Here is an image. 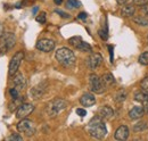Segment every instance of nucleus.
Masks as SVG:
<instances>
[{
  "instance_id": "29",
  "label": "nucleus",
  "mask_w": 148,
  "mask_h": 141,
  "mask_svg": "<svg viewBox=\"0 0 148 141\" xmlns=\"http://www.w3.org/2000/svg\"><path fill=\"white\" fill-rule=\"evenodd\" d=\"M8 140L9 141H22L23 140V137L19 136L18 133H13V134L8 138Z\"/></svg>"
},
{
  "instance_id": "8",
  "label": "nucleus",
  "mask_w": 148,
  "mask_h": 141,
  "mask_svg": "<svg viewBox=\"0 0 148 141\" xmlns=\"http://www.w3.org/2000/svg\"><path fill=\"white\" fill-rule=\"evenodd\" d=\"M33 110H34V106L32 105V104L22 103V104L18 106V108L16 109V117H17L18 120L26 118Z\"/></svg>"
},
{
  "instance_id": "21",
  "label": "nucleus",
  "mask_w": 148,
  "mask_h": 141,
  "mask_svg": "<svg viewBox=\"0 0 148 141\" xmlns=\"http://www.w3.org/2000/svg\"><path fill=\"white\" fill-rule=\"evenodd\" d=\"M133 22L136 24H138L139 26H145V27H148V16H136L133 18Z\"/></svg>"
},
{
  "instance_id": "34",
  "label": "nucleus",
  "mask_w": 148,
  "mask_h": 141,
  "mask_svg": "<svg viewBox=\"0 0 148 141\" xmlns=\"http://www.w3.org/2000/svg\"><path fill=\"white\" fill-rule=\"evenodd\" d=\"M116 1H117V3H119V5H122V6L132 3V0H116Z\"/></svg>"
},
{
  "instance_id": "27",
  "label": "nucleus",
  "mask_w": 148,
  "mask_h": 141,
  "mask_svg": "<svg viewBox=\"0 0 148 141\" xmlns=\"http://www.w3.org/2000/svg\"><path fill=\"white\" fill-rule=\"evenodd\" d=\"M9 94H10L12 99L15 100V99L19 98V90H17L15 87H14V88H10L9 89Z\"/></svg>"
},
{
  "instance_id": "17",
  "label": "nucleus",
  "mask_w": 148,
  "mask_h": 141,
  "mask_svg": "<svg viewBox=\"0 0 148 141\" xmlns=\"http://www.w3.org/2000/svg\"><path fill=\"white\" fill-rule=\"evenodd\" d=\"M136 14V7L133 5H124L122 8H121V15L123 17H131Z\"/></svg>"
},
{
  "instance_id": "22",
  "label": "nucleus",
  "mask_w": 148,
  "mask_h": 141,
  "mask_svg": "<svg viewBox=\"0 0 148 141\" xmlns=\"http://www.w3.org/2000/svg\"><path fill=\"white\" fill-rule=\"evenodd\" d=\"M147 129H148V123L146 121H140V122L134 124V126H133V131L134 132H143V131H145Z\"/></svg>"
},
{
  "instance_id": "35",
  "label": "nucleus",
  "mask_w": 148,
  "mask_h": 141,
  "mask_svg": "<svg viewBox=\"0 0 148 141\" xmlns=\"http://www.w3.org/2000/svg\"><path fill=\"white\" fill-rule=\"evenodd\" d=\"M56 13L59 14L63 18H70V15H69V14H66V13H64V12H62V10H56Z\"/></svg>"
},
{
  "instance_id": "9",
  "label": "nucleus",
  "mask_w": 148,
  "mask_h": 141,
  "mask_svg": "<svg viewBox=\"0 0 148 141\" xmlns=\"http://www.w3.org/2000/svg\"><path fill=\"white\" fill-rule=\"evenodd\" d=\"M36 48L42 53H50L55 49V41L50 39H40L36 44Z\"/></svg>"
},
{
  "instance_id": "28",
  "label": "nucleus",
  "mask_w": 148,
  "mask_h": 141,
  "mask_svg": "<svg viewBox=\"0 0 148 141\" xmlns=\"http://www.w3.org/2000/svg\"><path fill=\"white\" fill-rule=\"evenodd\" d=\"M36 21H37L38 23H40V24H45L46 23V13H41V14H39L36 18Z\"/></svg>"
},
{
  "instance_id": "11",
  "label": "nucleus",
  "mask_w": 148,
  "mask_h": 141,
  "mask_svg": "<svg viewBox=\"0 0 148 141\" xmlns=\"http://www.w3.org/2000/svg\"><path fill=\"white\" fill-rule=\"evenodd\" d=\"M47 82H41V83H39L38 86H36L34 88H32L30 90V96H31V98H33V99H39V98H41L43 94H45V92H46V90H47Z\"/></svg>"
},
{
  "instance_id": "1",
  "label": "nucleus",
  "mask_w": 148,
  "mask_h": 141,
  "mask_svg": "<svg viewBox=\"0 0 148 141\" xmlns=\"http://www.w3.org/2000/svg\"><path fill=\"white\" fill-rule=\"evenodd\" d=\"M87 131L95 139H104L107 136V127L104 118H101L99 115L92 117L87 125Z\"/></svg>"
},
{
  "instance_id": "25",
  "label": "nucleus",
  "mask_w": 148,
  "mask_h": 141,
  "mask_svg": "<svg viewBox=\"0 0 148 141\" xmlns=\"http://www.w3.org/2000/svg\"><path fill=\"white\" fill-rule=\"evenodd\" d=\"M138 62L141 64V65H148V51H145L143 53L139 58H138Z\"/></svg>"
},
{
  "instance_id": "40",
  "label": "nucleus",
  "mask_w": 148,
  "mask_h": 141,
  "mask_svg": "<svg viewBox=\"0 0 148 141\" xmlns=\"http://www.w3.org/2000/svg\"><path fill=\"white\" fill-rule=\"evenodd\" d=\"M108 49H110V53H111V62H113V47L108 46Z\"/></svg>"
},
{
  "instance_id": "36",
  "label": "nucleus",
  "mask_w": 148,
  "mask_h": 141,
  "mask_svg": "<svg viewBox=\"0 0 148 141\" xmlns=\"http://www.w3.org/2000/svg\"><path fill=\"white\" fill-rule=\"evenodd\" d=\"M87 17H88V15H87V13H84V12H82V13H80V14L77 15V18H79V19H86Z\"/></svg>"
},
{
  "instance_id": "43",
  "label": "nucleus",
  "mask_w": 148,
  "mask_h": 141,
  "mask_svg": "<svg viewBox=\"0 0 148 141\" xmlns=\"http://www.w3.org/2000/svg\"><path fill=\"white\" fill-rule=\"evenodd\" d=\"M147 42H148V36H147Z\"/></svg>"
},
{
  "instance_id": "14",
  "label": "nucleus",
  "mask_w": 148,
  "mask_h": 141,
  "mask_svg": "<svg viewBox=\"0 0 148 141\" xmlns=\"http://www.w3.org/2000/svg\"><path fill=\"white\" fill-rule=\"evenodd\" d=\"M80 104L84 107H91L96 104V97L92 93L87 92V93L82 94V97L80 98Z\"/></svg>"
},
{
  "instance_id": "20",
  "label": "nucleus",
  "mask_w": 148,
  "mask_h": 141,
  "mask_svg": "<svg viewBox=\"0 0 148 141\" xmlns=\"http://www.w3.org/2000/svg\"><path fill=\"white\" fill-rule=\"evenodd\" d=\"M75 48H76L77 50L82 51V53H92V47H91L88 42H84V41H81V43H80L79 46H76Z\"/></svg>"
},
{
  "instance_id": "31",
  "label": "nucleus",
  "mask_w": 148,
  "mask_h": 141,
  "mask_svg": "<svg viewBox=\"0 0 148 141\" xmlns=\"http://www.w3.org/2000/svg\"><path fill=\"white\" fill-rule=\"evenodd\" d=\"M98 34L100 35V38L103 39V40H107V38H108V35H107V31H105V30H99L98 31Z\"/></svg>"
},
{
  "instance_id": "41",
  "label": "nucleus",
  "mask_w": 148,
  "mask_h": 141,
  "mask_svg": "<svg viewBox=\"0 0 148 141\" xmlns=\"http://www.w3.org/2000/svg\"><path fill=\"white\" fill-rule=\"evenodd\" d=\"M54 2H55L56 5H60L63 2V0H54Z\"/></svg>"
},
{
  "instance_id": "7",
  "label": "nucleus",
  "mask_w": 148,
  "mask_h": 141,
  "mask_svg": "<svg viewBox=\"0 0 148 141\" xmlns=\"http://www.w3.org/2000/svg\"><path fill=\"white\" fill-rule=\"evenodd\" d=\"M23 59H24V53L23 51H17L12 57V59L9 62V66H8V74H9V76H14L17 73Z\"/></svg>"
},
{
  "instance_id": "4",
  "label": "nucleus",
  "mask_w": 148,
  "mask_h": 141,
  "mask_svg": "<svg viewBox=\"0 0 148 141\" xmlns=\"http://www.w3.org/2000/svg\"><path fill=\"white\" fill-rule=\"evenodd\" d=\"M16 43V36L12 32H7L0 38V55L7 53L14 48Z\"/></svg>"
},
{
  "instance_id": "38",
  "label": "nucleus",
  "mask_w": 148,
  "mask_h": 141,
  "mask_svg": "<svg viewBox=\"0 0 148 141\" xmlns=\"http://www.w3.org/2000/svg\"><path fill=\"white\" fill-rule=\"evenodd\" d=\"M143 13L146 14V15L148 16V3H146L145 6H143Z\"/></svg>"
},
{
  "instance_id": "18",
  "label": "nucleus",
  "mask_w": 148,
  "mask_h": 141,
  "mask_svg": "<svg viewBox=\"0 0 148 141\" xmlns=\"http://www.w3.org/2000/svg\"><path fill=\"white\" fill-rule=\"evenodd\" d=\"M101 81L105 84V87H110V86H113L115 83V79H114V76L112 75L111 73H105L101 76Z\"/></svg>"
},
{
  "instance_id": "5",
  "label": "nucleus",
  "mask_w": 148,
  "mask_h": 141,
  "mask_svg": "<svg viewBox=\"0 0 148 141\" xmlns=\"http://www.w3.org/2000/svg\"><path fill=\"white\" fill-rule=\"evenodd\" d=\"M16 129L19 133H24L26 137H32L34 133H36V126L32 121L27 120V118H23L21 120L17 125H16Z\"/></svg>"
},
{
  "instance_id": "26",
  "label": "nucleus",
  "mask_w": 148,
  "mask_h": 141,
  "mask_svg": "<svg viewBox=\"0 0 148 141\" xmlns=\"http://www.w3.org/2000/svg\"><path fill=\"white\" fill-rule=\"evenodd\" d=\"M81 41H82L81 36H72V38L69 39V43L72 44V46H74V47L79 46V44L81 43Z\"/></svg>"
},
{
  "instance_id": "42",
  "label": "nucleus",
  "mask_w": 148,
  "mask_h": 141,
  "mask_svg": "<svg viewBox=\"0 0 148 141\" xmlns=\"http://www.w3.org/2000/svg\"><path fill=\"white\" fill-rule=\"evenodd\" d=\"M37 12H38V7H34V8L32 9V13H33V14L36 15V14H37Z\"/></svg>"
},
{
  "instance_id": "39",
  "label": "nucleus",
  "mask_w": 148,
  "mask_h": 141,
  "mask_svg": "<svg viewBox=\"0 0 148 141\" xmlns=\"http://www.w3.org/2000/svg\"><path fill=\"white\" fill-rule=\"evenodd\" d=\"M3 34H5V29H3V25H2L1 22H0V38Z\"/></svg>"
},
{
  "instance_id": "6",
  "label": "nucleus",
  "mask_w": 148,
  "mask_h": 141,
  "mask_svg": "<svg viewBox=\"0 0 148 141\" xmlns=\"http://www.w3.org/2000/svg\"><path fill=\"white\" fill-rule=\"evenodd\" d=\"M89 87H90V91L93 93H103L105 91V84L101 81V77H99L97 74H90L89 75Z\"/></svg>"
},
{
  "instance_id": "37",
  "label": "nucleus",
  "mask_w": 148,
  "mask_h": 141,
  "mask_svg": "<svg viewBox=\"0 0 148 141\" xmlns=\"http://www.w3.org/2000/svg\"><path fill=\"white\" fill-rule=\"evenodd\" d=\"M143 107H144V109H145V112L148 113V98L143 103Z\"/></svg>"
},
{
  "instance_id": "2",
  "label": "nucleus",
  "mask_w": 148,
  "mask_h": 141,
  "mask_svg": "<svg viewBox=\"0 0 148 141\" xmlns=\"http://www.w3.org/2000/svg\"><path fill=\"white\" fill-rule=\"evenodd\" d=\"M55 57H56V60H57L60 65H63V66H65V67H70V66L74 65V63H75V60H76L74 53L71 49L66 48V47L59 48V49L56 51Z\"/></svg>"
},
{
  "instance_id": "24",
  "label": "nucleus",
  "mask_w": 148,
  "mask_h": 141,
  "mask_svg": "<svg viewBox=\"0 0 148 141\" xmlns=\"http://www.w3.org/2000/svg\"><path fill=\"white\" fill-rule=\"evenodd\" d=\"M66 7L70 9H76L79 7H81V2L77 0H67L66 1Z\"/></svg>"
},
{
  "instance_id": "19",
  "label": "nucleus",
  "mask_w": 148,
  "mask_h": 141,
  "mask_svg": "<svg viewBox=\"0 0 148 141\" xmlns=\"http://www.w3.org/2000/svg\"><path fill=\"white\" fill-rule=\"evenodd\" d=\"M148 98V91L146 90H141V91H138L134 93V100L138 101V103H144L146 99Z\"/></svg>"
},
{
  "instance_id": "15",
  "label": "nucleus",
  "mask_w": 148,
  "mask_h": 141,
  "mask_svg": "<svg viewBox=\"0 0 148 141\" xmlns=\"http://www.w3.org/2000/svg\"><path fill=\"white\" fill-rule=\"evenodd\" d=\"M145 109L143 106H136L133 108H131L129 112V117L131 120H138V118H141L145 114Z\"/></svg>"
},
{
  "instance_id": "3",
  "label": "nucleus",
  "mask_w": 148,
  "mask_h": 141,
  "mask_svg": "<svg viewBox=\"0 0 148 141\" xmlns=\"http://www.w3.org/2000/svg\"><path fill=\"white\" fill-rule=\"evenodd\" d=\"M66 107H67L66 100H64L62 98H56V99H53L51 101L48 103V105L46 107V112H47V115L49 117H56L63 110H65Z\"/></svg>"
},
{
  "instance_id": "10",
  "label": "nucleus",
  "mask_w": 148,
  "mask_h": 141,
  "mask_svg": "<svg viewBox=\"0 0 148 141\" xmlns=\"http://www.w3.org/2000/svg\"><path fill=\"white\" fill-rule=\"evenodd\" d=\"M103 63V56L98 53H91L87 59V65L91 70H95L97 67H99Z\"/></svg>"
},
{
  "instance_id": "16",
  "label": "nucleus",
  "mask_w": 148,
  "mask_h": 141,
  "mask_svg": "<svg viewBox=\"0 0 148 141\" xmlns=\"http://www.w3.org/2000/svg\"><path fill=\"white\" fill-rule=\"evenodd\" d=\"M98 115L101 118H104V120H110L111 117H113V115H114V110L112 109L110 106H103V107L99 108Z\"/></svg>"
},
{
  "instance_id": "30",
  "label": "nucleus",
  "mask_w": 148,
  "mask_h": 141,
  "mask_svg": "<svg viewBox=\"0 0 148 141\" xmlns=\"http://www.w3.org/2000/svg\"><path fill=\"white\" fill-rule=\"evenodd\" d=\"M132 3L136 6H145L146 3H148V0H132Z\"/></svg>"
},
{
  "instance_id": "12",
  "label": "nucleus",
  "mask_w": 148,
  "mask_h": 141,
  "mask_svg": "<svg viewBox=\"0 0 148 141\" xmlns=\"http://www.w3.org/2000/svg\"><path fill=\"white\" fill-rule=\"evenodd\" d=\"M130 131L129 127L127 125H121L120 127H117V130L115 131V134H114V138L116 140L120 141H124L129 138Z\"/></svg>"
},
{
  "instance_id": "13",
  "label": "nucleus",
  "mask_w": 148,
  "mask_h": 141,
  "mask_svg": "<svg viewBox=\"0 0 148 141\" xmlns=\"http://www.w3.org/2000/svg\"><path fill=\"white\" fill-rule=\"evenodd\" d=\"M13 83H14V87L22 91L26 88V79L24 77V75L22 73H16L13 77Z\"/></svg>"
},
{
  "instance_id": "23",
  "label": "nucleus",
  "mask_w": 148,
  "mask_h": 141,
  "mask_svg": "<svg viewBox=\"0 0 148 141\" xmlns=\"http://www.w3.org/2000/svg\"><path fill=\"white\" fill-rule=\"evenodd\" d=\"M127 96H128L127 91H124V90H120V91L115 94L114 100H115L116 103H123V101L127 99Z\"/></svg>"
},
{
  "instance_id": "33",
  "label": "nucleus",
  "mask_w": 148,
  "mask_h": 141,
  "mask_svg": "<svg viewBox=\"0 0 148 141\" xmlns=\"http://www.w3.org/2000/svg\"><path fill=\"white\" fill-rule=\"evenodd\" d=\"M141 88H143V90L148 91V76H146V77L143 80V82H141Z\"/></svg>"
},
{
  "instance_id": "32",
  "label": "nucleus",
  "mask_w": 148,
  "mask_h": 141,
  "mask_svg": "<svg viewBox=\"0 0 148 141\" xmlns=\"http://www.w3.org/2000/svg\"><path fill=\"white\" fill-rule=\"evenodd\" d=\"M76 114H77L80 117H84V116L87 115V112H86V109H83V108H77V109H76Z\"/></svg>"
}]
</instances>
